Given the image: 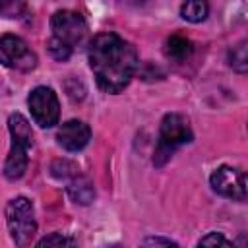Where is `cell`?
Listing matches in <instances>:
<instances>
[{
  "label": "cell",
  "mask_w": 248,
  "mask_h": 248,
  "mask_svg": "<svg viewBox=\"0 0 248 248\" xmlns=\"http://www.w3.org/2000/svg\"><path fill=\"white\" fill-rule=\"evenodd\" d=\"M87 56L99 89L112 95L120 93L130 83L140 64L132 43L110 31L99 33L91 39Z\"/></svg>",
  "instance_id": "6da1fadb"
},
{
  "label": "cell",
  "mask_w": 248,
  "mask_h": 248,
  "mask_svg": "<svg viewBox=\"0 0 248 248\" xmlns=\"http://www.w3.org/2000/svg\"><path fill=\"white\" fill-rule=\"evenodd\" d=\"M50 39L46 41V48L54 60H68L74 48L85 39L87 23L81 14L74 10H58L50 17Z\"/></svg>",
  "instance_id": "7a4b0ae2"
},
{
  "label": "cell",
  "mask_w": 248,
  "mask_h": 248,
  "mask_svg": "<svg viewBox=\"0 0 248 248\" xmlns=\"http://www.w3.org/2000/svg\"><path fill=\"white\" fill-rule=\"evenodd\" d=\"M194 140L190 122L184 114L178 112H169L163 116L161 126H159V140L153 151V165L163 167L170 161L174 151L180 145H186Z\"/></svg>",
  "instance_id": "3957f363"
},
{
  "label": "cell",
  "mask_w": 248,
  "mask_h": 248,
  "mask_svg": "<svg viewBox=\"0 0 248 248\" xmlns=\"http://www.w3.org/2000/svg\"><path fill=\"white\" fill-rule=\"evenodd\" d=\"M6 223L12 234V240L16 246H27L31 244L35 232H37V221H35V209L31 200L19 196L8 202L6 205Z\"/></svg>",
  "instance_id": "277c9868"
},
{
  "label": "cell",
  "mask_w": 248,
  "mask_h": 248,
  "mask_svg": "<svg viewBox=\"0 0 248 248\" xmlns=\"http://www.w3.org/2000/svg\"><path fill=\"white\" fill-rule=\"evenodd\" d=\"M209 182L219 196L240 202V203H248V172L246 170L221 165L211 172Z\"/></svg>",
  "instance_id": "5b68a950"
},
{
  "label": "cell",
  "mask_w": 248,
  "mask_h": 248,
  "mask_svg": "<svg viewBox=\"0 0 248 248\" xmlns=\"http://www.w3.org/2000/svg\"><path fill=\"white\" fill-rule=\"evenodd\" d=\"M31 116L35 120V124H39L41 128H52L54 124H58L60 118V103L56 93L50 87L39 85L29 93L27 99Z\"/></svg>",
  "instance_id": "8992f818"
},
{
  "label": "cell",
  "mask_w": 248,
  "mask_h": 248,
  "mask_svg": "<svg viewBox=\"0 0 248 248\" xmlns=\"http://www.w3.org/2000/svg\"><path fill=\"white\" fill-rule=\"evenodd\" d=\"M0 60L6 68L19 72H31L37 66V54L17 35H2L0 39Z\"/></svg>",
  "instance_id": "52a82bcc"
},
{
  "label": "cell",
  "mask_w": 248,
  "mask_h": 248,
  "mask_svg": "<svg viewBox=\"0 0 248 248\" xmlns=\"http://www.w3.org/2000/svg\"><path fill=\"white\" fill-rule=\"evenodd\" d=\"M33 147L31 140H21V138H12V147L10 153L4 161V176L8 180H17L23 176L25 169H27V153Z\"/></svg>",
  "instance_id": "ba28073f"
},
{
  "label": "cell",
  "mask_w": 248,
  "mask_h": 248,
  "mask_svg": "<svg viewBox=\"0 0 248 248\" xmlns=\"http://www.w3.org/2000/svg\"><path fill=\"white\" fill-rule=\"evenodd\" d=\"M91 138V130L85 122L81 120H68L60 126L56 140L58 145H62L66 151H79L89 143Z\"/></svg>",
  "instance_id": "9c48e42d"
},
{
  "label": "cell",
  "mask_w": 248,
  "mask_h": 248,
  "mask_svg": "<svg viewBox=\"0 0 248 248\" xmlns=\"http://www.w3.org/2000/svg\"><path fill=\"white\" fill-rule=\"evenodd\" d=\"M66 182H68L66 192H68L72 202H76L79 205H87V203H91L95 200V188H93V182L87 176L76 174Z\"/></svg>",
  "instance_id": "30bf717a"
},
{
  "label": "cell",
  "mask_w": 248,
  "mask_h": 248,
  "mask_svg": "<svg viewBox=\"0 0 248 248\" xmlns=\"http://www.w3.org/2000/svg\"><path fill=\"white\" fill-rule=\"evenodd\" d=\"M194 52V45L188 37L184 35H170L167 39V45H165V54L174 60V62H184L192 56Z\"/></svg>",
  "instance_id": "8fae6325"
},
{
  "label": "cell",
  "mask_w": 248,
  "mask_h": 248,
  "mask_svg": "<svg viewBox=\"0 0 248 248\" xmlns=\"http://www.w3.org/2000/svg\"><path fill=\"white\" fill-rule=\"evenodd\" d=\"M180 16L190 23H200L209 16V4L205 0H186L180 6Z\"/></svg>",
  "instance_id": "7c38bea8"
},
{
  "label": "cell",
  "mask_w": 248,
  "mask_h": 248,
  "mask_svg": "<svg viewBox=\"0 0 248 248\" xmlns=\"http://www.w3.org/2000/svg\"><path fill=\"white\" fill-rule=\"evenodd\" d=\"M229 66L234 72L248 74V41H242L229 50Z\"/></svg>",
  "instance_id": "4fadbf2b"
},
{
  "label": "cell",
  "mask_w": 248,
  "mask_h": 248,
  "mask_svg": "<svg viewBox=\"0 0 248 248\" xmlns=\"http://www.w3.org/2000/svg\"><path fill=\"white\" fill-rule=\"evenodd\" d=\"M50 172H52V176H56V178L70 180L72 176L79 174V169H78V165H76V163H72V161L56 159V161L50 165Z\"/></svg>",
  "instance_id": "5bb4252c"
},
{
  "label": "cell",
  "mask_w": 248,
  "mask_h": 248,
  "mask_svg": "<svg viewBox=\"0 0 248 248\" xmlns=\"http://www.w3.org/2000/svg\"><path fill=\"white\" fill-rule=\"evenodd\" d=\"M74 244H76L74 238L64 236L60 232H52V234H48V236H45V238H41L37 242L39 248H43V246H74Z\"/></svg>",
  "instance_id": "9a60e30c"
},
{
  "label": "cell",
  "mask_w": 248,
  "mask_h": 248,
  "mask_svg": "<svg viewBox=\"0 0 248 248\" xmlns=\"http://www.w3.org/2000/svg\"><path fill=\"white\" fill-rule=\"evenodd\" d=\"M2 12L8 17H21L25 12V2L23 0H2Z\"/></svg>",
  "instance_id": "2e32d148"
},
{
  "label": "cell",
  "mask_w": 248,
  "mask_h": 248,
  "mask_svg": "<svg viewBox=\"0 0 248 248\" xmlns=\"http://www.w3.org/2000/svg\"><path fill=\"white\" fill-rule=\"evenodd\" d=\"M232 244L234 242L225 238L221 232H209V234L202 236L200 242H198V246H232Z\"/></svg>",
  "instance_id": "e0dca14e"
},
{
  "label": "cell",
  "mask_w": 248,
  "mask_h": 248,
  "mask_svg": "<svg viewBox=\"0 0 248 248\" xmlns=\"http://www.w3.org/2000/svg\"><path fill=\"white\" fill-rule=\"evenodd\" d=\"M145 246H176L174 240L170 238H161V236H151V238H145L143 240Z\"/></svg>",
  "instance_id": "ac0fdd59"
}]
</instances>
